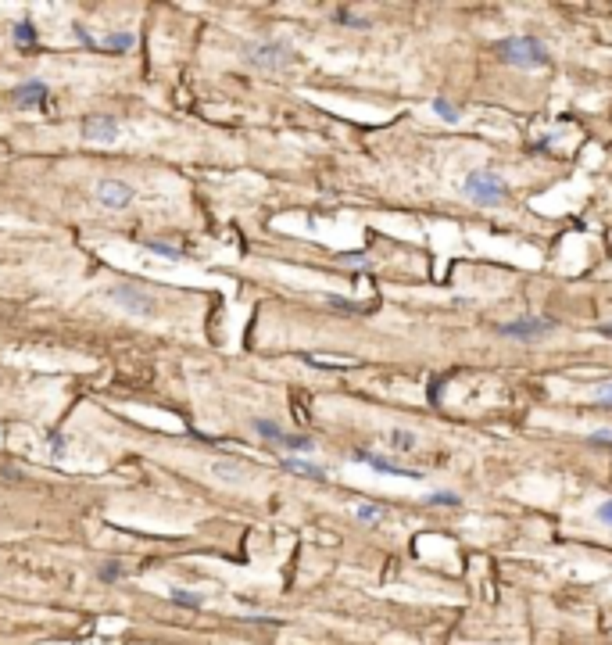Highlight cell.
I'll use <instances>...</instances> for the list:
<instances>
[{
  "label": "cell",
  "mask_w": 612,
  "mask_h": 645,
  "mask_svg": "<svg viewBox=\"0 0 612 645\" xmlns=\"http://www.w3.org/2000/svg\"><path fill=\"white\" fill-rule=\"evenodd\" d=\"M494 54L498 61H505V65H515V69H544L552 54H548V47L533 36H505L494 43Z\"/></svg>",
  "instance_id": "obj_1"
},
{
  "label": "cell",
  "mask_w": 612,
  "mask_h": 645,
  "mask_svg": "<svg viewBox=\"0 0 612 645\" xmlns=\"http://www.w3.org/2000/svg\"><path fill=\"white\" fill-rule=\"evenodd\" d=\"M244 61L262 69V72H283L297 61V54H294V47L283 43V40H265V43H251L244 51Z\"/></svg>",
  "instance_id": "obj_2"
},
{
  "label": "cell",
  "mask_w": 612,
  "mask_h": 645,
  "mask_svg": "<svg viewBox=\"0 0 612 645\" xmlns=\"http://www.w3.org/2000/svg\"><path fill=\"white\" fill-rule=\"evenodd\" d=\"M462 186H466V197L473 201V204H480V208H494V204H501V201L509 197L505 180H498L494 172H487V169L469 172Z\"/></svg>",
  "instance_id": "obj_3"
},
{
  "label": "cell",
  "mask_w": 612,
  "mask_h": 645,
  "mask_svg": "<svg viewBox=\"0 0 612 645\" xmlns=\"http://www.w3.org/2000/svg\"><path fill=\"white\" fill-rule=\"evenodd\" d=\"M251 427H255L258 437H265V441L276 445V448H287V452H311V448H316V441H311L308 434H287V430L279 427V423H272V419H255Z\"/></svg>",
  "instance_id": "obj_4"
},
{
  "label": "cell",
  "mask_w": 612,
  "mask_h": 645,
  "mask_svg": "<svg viewBox=\"0 0 612 645\" xmlns=\"http://www.w3.org/2000/svg\"><path fill=\"white\" fill-rule=\"evenodd\" d=\"M93 197H97V204L107 208V212H125L133 204L136 191L125 180H101L97 186H93Z\"/></svg>",
  "instance_id": "obj_5"
},
{
  "label": "cell",
  "mask_w": 612,
  "mask_h": 645,
  "mask_svg": "<svg viewBox=\"0 0 612 645\" xmlns=\"http://www.w3.org/2000/svg\"><path fill=\"white\" fill-rule=\"evenodd\" d=\"M72 36L79 40V43H86L90 51H112V54H125V51H129V47L136 43L133 33H104V36H93L83 22H79V25H72Z\"/></svg>",
  "instance_id": "obj_6"
},
{
  "label": "cell",
  "mask_w": 612,
  "mask_h": 645,
  "mask_svg": "<svg viewBox=\"0 0 612 645\" xmlns=\"http://www.w3.org/2000/svg\"><path fill=\"white\" fill-rule=\"evenodd\" d=\"M112 302H115V305H122L125 312H133V316H154V308H158V302H154V294L140 291L136 283H118V287L112 291Z\"/></svg>",
  "instance_id": "obj_7"
},
{
  "label": "cell",
  "mask_w": 612,
  "mask_h": 645,
  "mask_svg": "<svg viewBox=\"0 0 612 645\" xmlns=\"http://www.w3.org/2000/svg\"><path fill=\"white\" fill-rule=\"evenodd\" d=\"M552 330H555V319H548V316H523V319H515V323H505V326H501V334H505V337H520V341H533V337L552 334Z\"/></svg>",
  "instance_id": "obj_8"
},
{
  "label": "cell",
  "mask_w": 612,
  "mask_h": 645,
  "mask_svg": "<svg viewBox=\"0 0 612 645\" xmlns=\"http://www.w3.org/2000/svg\"><path fill=\"white\" fill-rule=\"evenodd\" d=\"M355 463H362V466L376 470V474H387V477H412V480H422L419 470L398 466V463H390L387 455H376V452H355Z\"/></svg>",
  "instance_id": "obj_9"
},
{
  "label": "cell",
  "mask_w": 612,
  "mask_h": 645,
  "mask_svg": "<svg viewBox=\"0 0 612 645\" xmlns=\"http://www.w3.org/2000/svg\"><path fill=\"white\" fill-rule=\"evenodd\" d=\"M83 136L90 144H112L118 136V122L112 115H86L83 119Z\"/></svg>",
  "instance_id": "obj_10"
},
{
  "label": "cell",
  "mask_w": 612,
  "mask_h": 645,
  "mask_svg": "<svg viewBox=\"0 0 612 645\" xmlns=\"http://www.w3.org/2000/svg\"><path fill=\"white\" fill-rule=\"evenodd\" d=\"M11 97L18 101V104L47 108V101H51V90H47V83H40V80H29V83H22V86H14V90H11Z\"/></svg>",
  "instance_id": "obj_11"
},
{
  "label": "cell",
  "mask_w": 612,
  "mask_h": 645,
  "mask_svg": "<svg viewBox=\"0 0 612 645\" xmlns=\"http://www.w3.org/2000/svg\"><path fill=\"white\" fill-rule=\"evenodd\" d=\"M283 470H290V474H301V477H311V480H326V470L316 466V463H308V459H297V455H283Z\"/></svg>",
  "instance_id": "obj_12"
},
{
  "label": "cell",
  "mask_w": 612,
  "mask_h": 645,
  "mask_svg": "<svg viewBox=\"0 0 612 645\" xmlns=\"http://www.w3.org/2000/svg\"><path fill=\"white\" fill-rule=\"evenodd\" d=\"M168 599L176 603V606H183V609H201V606H204V595H201V592H190V588H172Z\"/></svg>",
  "instance_id": "obj_13"
},
{
  "label": "cell",
  "mask_w": 612,
  "mask_h": 645,
  "mask_svg": "<svg viewBox=\"0 0 612 645\" xmlns=\"http://www.w3.org/2000/svg\"><path fill=\"white\" fill-rule=\"evenodd\" d=\"M11 36H14V43H22V47H36V25L29 22V19H22V22H14Z\"/></svg>",
  "instance_id": "obj_14"
},
{
  "label": "cell",
  "mask_w": 612,
  "mask_h": 645,
  "mask_svg": "<svg viewBox=\"0 0 612 645\" xmlns=\"http://www.w3.org/2000/svg\"><path fill=\"white\" fill-rule=\"evenodd\" d=\"M355 520H362V524H380V520H383V509L372 506V502H355Z\"/></svg>",
  "instance_id": "obj_15"
},
{
  "label": "cell",
  "mask_w": 612,
  "mask_h": 645,
  "mask_svg": "<svg viewBox=\"0 0 612 645\" xmlns=\"http://www.w3.org/2000/svg\"><path fill=\"white\" fill-rule=\"evenodd\" d=\"M97 577L104 581V585H115V581H122V577H125V570H122V559H107V563H101Z\"/></svg>",
  "instance_id": "obj_16"
},
{
  "label": "cell",
  "mask_w": 612,
  "mask_h": 645,
  "mask_svg": "<svg viewBox=\"0 0 612 645\" xmlns=\"http://www.w3.org/2000/svg\"><path fill=\"white\" fill-rule=\"evenodd\" d=\"M212 474L218 480H240L244 477V470L240 466H233V463H212Z\"/></svg>",
  "instance_id": "obj_17"
},
{
  "label": "cell",
  "mask_w": 612,
  "mask_h": 645,
  "mask_svg": "<svg viewBox=\"0 0 612 645\" xmlns=\"http://www.w3.org/2000/svg\"><path fill=\"white\" fill-rule=\"evenodd\" d=\"M433 112H437V115H441L444 122H451V125H455V122H459V119H462V115H459V108H455V104H448L444 97H437V101H433Z\"/></svg>",
  "instance_id": "obj_18"
},
{
  "label": "cell",
  "mask_w": 612,
  "mask_h": 645,
  "mask_svg": "<svg viewBox=\"0 0 612 645\" xmlns=\"http://www.w3.org/2000/svg\"><path fill=\"white\" fill-rule=\"evenodd\" d=\"M144 247H151V251H158V255H165V258H172V262H176V258H183V251L179 247H172V244H165V241H144Z\"/></svg>",
  "instance_id": "obj_19"
},
{
  "label": "cell",
  "mask_w": 612,
  "mask_h": 645,
  "mask_svg": "<svg viewBox=\"0 0 612 645\" xmlns=\"http://www.w3.org/2000/svg\"><path fill=\"white\" fill-rule=\"evenodd\" d=\"M426 502H430V506H459L462 495H455V491H430Z\"/></svg>",
  "instance_id": "obj_20"
},
{
  "label": "cell",
  "mask_w": 612,
  "mask_h": 645,
  "mask_svg": "<svg viewBox=\"0 0 612 645\" xmlns=\"http://www.w3.org/2000/svg\"><path fill=\"white\" fill-rule=\"evenodd\" d=\"M387 441H390V445H398V448H412V445H416V434H405V430H390V434H387Z\"/></svg>",
  "instance_id": "obj_21"
},
{
  "label": "cell",
  "mask_w": 612,
  "mask_h": 645,
  "mask_svg": "<svg viewBox=\"0 0 612 645\" xmlns=\"http://www.w3.org/2000/svg\"><path fill=\"white\" fill-rule=\"evenodd\" d=\"M594 402H598V405H612V380L594 387Z\"/></svg>",
  "instance_id": "obj_22"
},
{
  "label": "cell",
  "mask_w": 612,
  "mask_h": 645,
  "mask_svg": "<svg viewBox=\"0 0 612 645\" xmlns=\"http://www.w3.org/2000/svg\"><path fill=\"white\" fill-rule=\"evenodd\" d=\"M587 445H609L612 448V430H591L587 434Z\"/></svg>",
  "instance_id": "obj_23"
},
{
  "label": "cell",
  "mask_w": 612,
  "mask_h": 645,
  "mask_svg": "<svg viewBox=\"0 0 612 645\" xmlns=\"http://www.w3.org/2000/svg\"><path fill=\"white\" fill-rule=\"evenodd\" d=\"M598 520H602L605 527H612V498H605L602 506H598Z\"/></svg>",
  "instance_id": "obj_24"
},
{
  "label": "cell",
  "mask_w": 612,
  "mask_h": 645,
  "mask_svg": "<svg viewBox=\"0 0 612 645\" xmlns=\"http://www.w3.org/2000/svg\"><path fill=\"white\" fill-rule=\"evenodd\" d=\"M61 445H65V437H61V434H54V437H51V452L58 455V452H61Z\"/></svg>",
  "instance_id": "obj_25"
},
{
  "label": "cell",
  "mask_w": 612,
  "mask_h": 645,
  "mask_svg": "<svg viewBox=\"0 0 612 645\" xmlns=\"http://www.w3.org/2000/svg\"><path fill=\"white\" fill-rule=\"evenodd\" d=\"M344 262H348V265H362V269H366V265H369V262H366L362 255H348V258H344Z\"/></svg>",
  "instance_id": "obj_26"
},
{
  "label": "cell",
  "mask_w": 612,
  "mask_h": 645,
  "mask_svg": "<svg viewBox=\"0 0 612 645\" xmlns=\"http://www.w3.org/2000/svg\"><path fill=\"white\" fill-rule=\"evenodd\" d=\"M598 330H602L605 337H612V323H605V326H598Z\"/></svg>",
  "instance_id": "obj_27"
}]
</instances>
